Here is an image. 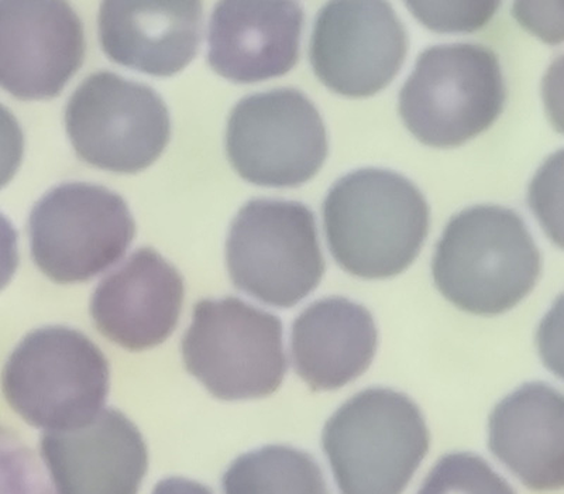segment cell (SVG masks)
<instances>
[{
	"instance_id": "ba28073f",
	"label": "cell",
	"mask_w": 564,
	"mask_h": 494,
	"mask_svg": "<svg viewBox=\"0 0 564 494\" xmlns=\"http://www.w3.org/2000/svg\"><path fill=\"white\" fill-rule=\"evenodd\" d=\"M34 264L59 284L83 282L118 264L134 238L122 196L106 186H55L34 205L29 221Z\"/></svg>"
},
{
	"instance_id": "2e32d148",
	"label": "cell",
	"mask_w": 564,
	"mask_h": 494,
	"mask_svg": "<svg viewBox=\"0 0 564 494\" xmlns=\"http://www.w3.org/2000/svg\"><path fill=\"white\" fill-rule=\"evenodd\" d=\"M203 4L195 0H109L100 4L99 39L115 63L171 77L195 58Z\"/></svg>"
},
{
	"instance_id": "9a60e30c",
	"label": "cell",
	"mask_w": 564,
	"mask_h": 494,
	"mask_svg": "<svg viewBox=\"0 0 564 494\" xmlns=\"http://www.w3.org/2000/svg\"><path fill=\"white\" fill-rule=\"evenodd\" d=\"M302 24L295 2H219L209 24L210 67L240 84L281 77L299 63Z\"/></svg>"
},
{
	"instance_id": "5bb4252c",
	"label": "cell",
	"mask_w": 564,
	"mask_h": 494,
	"mask_svg": "<svg viewBox=\"0 0 564 494\" xmlns=\"http://www.w3.org/2000/svg\"><path fill=\"white\" fill-rule=\"evenodd\" d=\"M184 280L158 251H134L105 277L90 300V315L105 337L138 352L163 344L178 324Z\"/></svg>"
},
{
	"instance_id": "4fadbf2b",
	"label": "cell",
	"mask_w": 564,
	"mask_h": 494,
	"mask_svg": "<svg viewBox=\"0 0 564 494\" xmlns=\"http://www.w3.org/2000/svg\"><path fill=\"white\" fill-rule=\"evenodd\" d=\"M40 451L55 494H138L149 468L138 427L112 408L77 430L45 432Z\"/></svg>"
},
{
	"instance_id": "d4e9b609",
	"label": "cell",
	"mask_w": 564,
	"mask_h": 494,
	"mask_svg": "<svg viewBox=\"0 0 564 494\" xmlns=\"http://www.w3.org/2000/svg\"><path fill=\"white\" fill-rule=\"evenodd\" d=\"M153 494H214L198 482L184 477H170L155 486Z\"/></svg>"
},
{
	"instance_id": "9c48e42d",
	"label": "cell",
	"mask_w": 564,
	"mask_h": 494,
	"mask_svg": "<svg viewBox=\"0 0 564 494\" xmlns=\"http://www.w3.org/2000/svg\"><path fill=\"white\" fill-rule=\"evenodd\" d=\"M65 126L80 159L123 174L153 164L171 135L163 98L149 85L108 71L89 75L70 95Z\"/></svg>"
},
{
	"instance_id": "7402d4cb",
	"label": "cell",
	"mask_w": 564,
	"mask_h": 494,
	"mask_svg": "<svg viewBox=\"0 0 564 494\" xmlns=\"http://www.w3.org/2000/svg\"><path fill=\"white\" fill-rule=\"evenodd\" d=\"M412 13L421 19L423 24L441 32H455V30H473L482 26L492 17L498 3H408Z\"/></svg>"
},
{
	"instance_id": "8fae6325",
	"label": "cell",
	"mask_w": 564,
	"mask_h": 494,
	"mask_svg": "<svg viewBox=\"0 0 564 494\" xmlns=\"http://www.w3.org/2000/svg\"><path fill=\"white\" fill-rule=\"evenodd\" d=\"M408 35L391 4L372 0L326 3L310 43L316 77L350 98L384 89L404 64Z\"/></svg>"
},
{
	"instance_id": "ffe728a7",
	"label": "cell",
	"mask_w": 564,
	"mask_h": 494,
	"mask_svg": "<svg viewBox=\"0 0 564 494\" xmlns=\"http://www.w3.org/2000/svg\"><path fill=\"white\" fill-rule=\"evenodd\" d=\"M417 494H517L485 459L457 452L443 457Z\"/></svg>"
},
{
	"instance_id": "8992f818",
	"label": "cell",
	"mask_w": 564,
	"mask_h": 494,
	"mask_svg": "<svg viewBox=\"0 0 564 494\" xmlns=\"http://www.w3.org/2000/svg\"><path fill=\"white\" fill-rule=\"evenodd\" d=\"M226 264L253 299L276 309L299 304L325 275L314 212L296 201L251 200L231 222Z\"/></svg>"
},
{
	"instance_id": "3957f363",
	"label": "cell",
	"mask_w": 564,
	"mask_h": 494,
	"mask_svg": "<svg viewBox=\"0 0 564 494\" xmlns=\"http://www.w3.org/2000/svg\"><path fill=\"white\" fill-rule=\"evenodd\" d=\"M322 445L341 494H402L430 450V432L410 397L367 388L326 422Z\"/></svg>"
},
{
	"instance_id": "7c38bea8",
	"label": "cell",
	"mask_w": 564,
	"mask_h": 494,
	"mask_svg": "<svg viewBox=\"0 0 564 494\" xmlns=\"http://www.w3.org/2000/svg\"><path fill=\"white\" fill-rule=\"evenodd\" d=\"M84 57L83 22L67 2H0V87L14 97H57Z\"/></svg>"
},
{
	"instance_id": "7a4b0ae2",
	"label": "cell",
	"mask_w": 564,
	"mask_h": 494,
	"mask_svg": "<svg viewBox=\"0 0 564 494\" xmlns=\"http://www.w3.org/2000/svg\"><path fill=\"white\" fill-rule=\"evenodd\" d=\"M541 269V251L525 221L498 205H476L453 216L432 261L437 290L476 315H498L520 304Z\"/></svg>"
},
{
	"instance_id": "30bf717a",
	"label": "cell",
	"mask_w": 564,
	"mask_h": 494,
	"mask_svg": "<svg viewBox=\"0 0 564 494\" xmlns=\"http://www.w3.org/2000/svg\"><path fill=\"white\" fill-rule=\"evenodd\" d=\"M226 151L235 170L251 184L301 185L327 158L325 124L299 89L253 94L230 112Z\"/></svg>"
},
{
	"instance_id": "e0dca14e",
	"label": "cell",
	"mask_w": 564,
	"mask_h": 494,
	"mask_svg": "<svg viewBox=\"0 0 564 494\" xmlns=\"http://www.w3.org/2000/svg\"><path fill=\"white\" fill-rule=\"evenodd\" d=\"M494 457L535 492L558 491L564 483V400L546 383H527L494 408Z\"/></svg>"
},
{
	"instance_id": "44dd1931",
	"label": "cell",
	"mask_w": 564,
	"mask_h": 494,
	"mask_svg": "<svg viewBox=\"0 0 564 494\" xmlns=\"http://www.w3.org/2000/svg\"><path fill=\"white\" fill-rule=\"evenodd\" d=\"M0 494H53L35 453L0 423Z\"/></svg>"
},
{
	"instance_id": "d6986e66",
	"label": "cell",
	"mask_w": 564,
	"mask_h": 494,
	"mask_svg": "<svg viewBox=\"0 0 564 494\" xmlns=\"http://www.w3.org/2000/svg\"><path fill=\"white\" fill-rule=\"evenodd\" d=\"M225 494H330L314 458L285 445L241 455L224 475Z\"/></svg>"
},
{
	"instance_id": "6da1fadb",
	"label": "cell",
	"mask_w": 564,
	"mask_h": 494,
	"mask_svg": "<svg viewBox=\"0 0 564 494\" xmlns=\"http://www.w3.org/2000/svg\"><path fill=\"white\" fill-rule=\"evenodd\" d=\"M336 264L360 279H390L414 264L430 230L425 196L404 175L360 169L337 180L322 206Z\"/></svg>"
},
{
	"instance_id": "cb8c5ba5",
	"label": "cell",
	"mask_w": 564,
	"mask_h": 494,
	"mask_svg": "<svg viewBox=\"0 0 564 494\" xmlns=\"http://www.w3.org/2000/svg\"><path fill=\"white\" fill-rule=\"evenodd\" d=\"M19 266L18 232L0 214V290L9 284Z\"/></svg>"
},
{
	"instance_id": "52a82bcc",
	"label": "cell",
	"mask_w": 564,
	"mask_h": 494,
	"mask_svg": "<svg viewBox=\"0 0 564 494\" xmlns=\"http://www.w3.org/2000/svg\"><path fill=\"white\" fill-rule=\"evenodd\" d=\"M183 357L186 370L226 401L273 395L289 369L280 318L235 297L195 305Z\"/></svg>"
},
{
	"instance_id": "ac0fdd59",
	"label": "cell",
	"mask_w": 564,
	"mask_h": 494,
	"mask_svg": "<svg viewBox=\"0 0 564 494\" xmlns=\"http://www.w3.org/2000/svg\"><path fill=\"white\" fill-rule=\"evenodd\" d=\"M377 350L370 311L344 297L314 302L292 325L295 370L311 390L329 391L369 369Z\"/></svg>"
},
{
	"instance_id": "5b68a950",
	"label": "cell",
	"mask_w": 564,
	"mask_h": 494,
	"mask_svg": "<svg viewBox=\"0 0 564 494\" xmlns=\"http://www.w3.org/2000/svg\"><path fill=\"white\" fill-rule=\"evenodd\" d=\"M507 89L500 62L481 44L433 45L400 93L406 129L432 148H457L496 122Z\"/></svg>"
},
{
	"instance_id": "277c9868",
	"label": "cell",
	"mask_w": 564,
	"mask_h": 494,
	"mask_svg": "<svg viewBox=\"0 0 564 494\" xmlns=\"http://www.w3.org/2000/svg\"><path fill=\"white\" fill-rule=\"evenodd\" d=\"M2 387L10 407L30 426L77 430L104 410L109 363L83 332L67 326L40 327L10 355Z\"/></svg>"
},
{
	"instance_id": "603a6c76",
	"label": "cell",
	"mask_w": 564,
	"mask_h": 494,
	"mask_svg": "<svg viewBox=\"0 0 564 494\" xmlns=\"http://www.w3.org/2000/svg\"><path fill=\"white\" fill-rule=\"evenodd\" d=\"M23 151L22 128L7 106L0 104V189L17 174Z\"/></svg>"
}]
</instances>
